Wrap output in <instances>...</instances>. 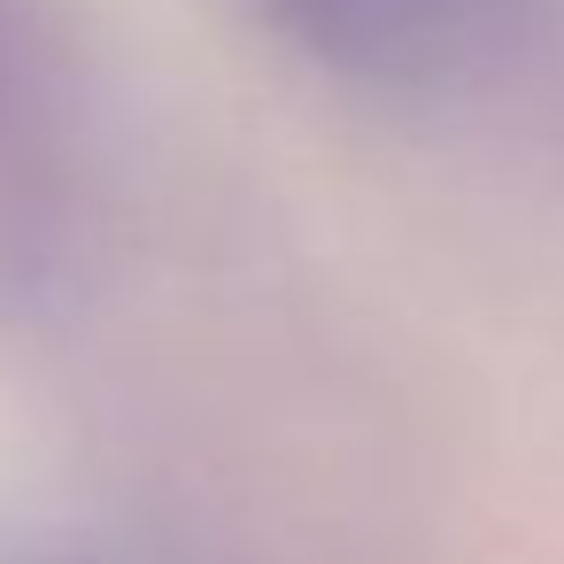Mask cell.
I'll return each mask as SVG.
<instances>
[{
    "mask_svg": "<svg viewBox=\"0 0 564 564\" xmlns=\"http://www.w3.org/2000/svg\"><path fill=\"white\" fill-rule=\"evenodd\" d=\"M271 9L286 32H302L340 70L425 78L464 47L479 0H271Z\"/></svg>",
    "mask_w": 564,
    "mask_h": 564,
    "instance_id": "6da1fadb",
    "label": "cell"
}]
</instances>
